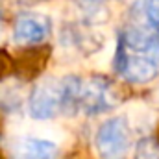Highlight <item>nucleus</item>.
I'll return each mask as SVG.
<instances>
[{
    "label": "nucleus",
    "mask_w": 159,
    "mask_h": 159,
    "mask_svg": "<svg viewBox=\"0 0 159 159\" xmlns=\"http://www.w3.org/2000/svg\"><path fill=\"white\" fill-rule=\"evenodd\" d=\"M115 65L119 72L129 83H150L159 74V59L146 56V54H135L126 50L119 43Z\"/></svg>",
    "instance_id": "4"
},
{
    "label": "nucleus",
    "mask_w": 159,
    "mask_h": 159,
    "mask_svg": "<svg viewBox=\"0 0 159 159\" xmlns=\"http://www.w3.org/2000/svg\"><path fill=\"white\" fill-rule=\"evenodd\" d=\"M48 35V20L43 15H22L13 28V39L19 44H37Z\"/></svg>",
    "instance_id": "6"
},
{
    "label": "nucleus",
    "mask_w": 159,
    "mask_h": 159,
    "mask_svg": "<svg viewBox=\"0 0 159 159\" xmlns=\"http://www.w3.org/2000/svg\"><path fill=\"white\" fill-rule=\"evenodd\" d=\"M0 39H2V17H0Z\"/></svg>",
    "instance_id": "11"
},
{
    "label": "nucleus",
    "mask_w": 159,
    "mask_h": 159,
    "mask_svg": "<svg viewBox=\"0 0 159 159\" xmlns=\"http://www.w3.org/2000/svg\"><path fill=\"white\" fill-rule=\"evenodd\" d=\"M94 150L100 159H128L131 150V128L126 117L104 120L94 133Z\"/></svg>",
    "instance_id": "2"
},
{
    "label": "nucleus",
    "mask_w": 159,
    "mask_h": 159,
    "mask_svg": "<svg viewBox=\"0 0 159 159\" xmlns=\"http://www.w3.org/2000/svg\"><path fill=\"white\" fill-rule=\"evenodd\" d=\"M13 159H57L59 148L54 141L39 135H20L11 143Z\"/></svg>",
    "instance_id": "5"
},
{
    "label": "nucleus",
    "mask_w": 159,
    "mask_h": 159,
    "mask_svg": "<svg viewBox=\"0 0 159 159\" xmlns=\"http://www.w3.org/2000/svg\"><path fill=\"white\" fill-rule=\"evenodd\" d=\"M69 111L67 80L44 78L32 89L28 98V113L34 120H50Z\"/></svg>",
    "instance_id": "1"
},
{
    "label": "nucleus",
    "mask_w": 159,
    "mask_h": 159,
    "mask_svg": "<svg viewBox=\"0 0 159 159\" xmlns=\"http://www.w3.org/2000/svg\"><path fill=\"white\" fill-rule=\"evenodd\" d=\"M135 159H159V141L143 137L135 146Z\"/></svg>",
    "instance_id": "8"
},
{
    "label": "nucleus",
    "mask_w": 159,
    "mask_h": 159,
    "mask_svg": "<svg viewBox=\"0 0 159 159\" xmlns=\"http://www.w3.org/2000/svg\"><path fill=\"white\" fill-rule=\"evenodd\" d=\"M143 13L146 20L159 32V0H143Z\"/></svg>",
    "instance_id": "9"
},
{
    "label": "nucleus",
    "mask_w": 159,
    "mask_h": 159,
    "mask_svg": "<svg viewBox=\"0 0 159 159\" xmlns=\"http://www.w3.org/2000/svg\"><path fill=\"white\" fill-rule=\"evenodd\" d=\"M120 44L135 54H146L159 59V35L144 28H129L122 34Z\"/></svg>",
    "instance_id": "7"
},
{
    "label": "nucleus",
    "mask_w": 159,
    "mask_h": 159,
    "mask_svg": "<svg viewBox=\"0 0 159 159\" xmlns=\"http://www.w3.org/2000/svg\"><path fill=\"white\" fill-rule=\"evenodd\" d=\"M74 2L87 15H96L100 9H104V4H106V0H74Z\"/></svg>",
    "instance_id": "10"
},
{
    "label": "nucleus",
    "mask_w": 159,
    "mask_h": 159,
    "mask_svg": "<svg viewBox=\"0 0 159 159\" xmlns=\"http://www.w3.org/2000/svg\"><path fill=\"white\" fill-rule=\"evenodd\" d=\"M117 104H119V94L111 81L100 76L80 80L76 111H81L83 115H100L113 109Z\"/></svg>",
    "instance_id": "3"
}]
</instances>
